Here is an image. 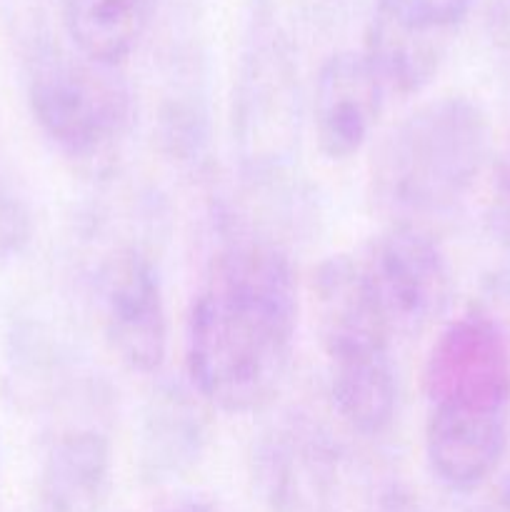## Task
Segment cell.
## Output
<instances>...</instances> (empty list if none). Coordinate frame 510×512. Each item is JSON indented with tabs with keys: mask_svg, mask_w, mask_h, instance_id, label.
<instances>
[{
	"mask_svg": "<svg viewBox=\"0 0 510 512\" xmlns=\"http://www.w3.org/2000/svg\"><path fill=\"white\" fill-rule=\"evenodd\" d=\"M385 88L363 53L343 50L320 65L313 90V130L328 160L360 153L378 125Z\"/></svg>",
	"mask_w": 510,
	"mask_h": 512,
	"instance_id": "cell-10",
	"label": "cell"
},
{
	"mask_svg": "<svg viewBox=\"0 0 510 512\" xmlns=\"http://www.w3.org/2000/svg\"><path fill=\"white\" fill-rule=\"evenodd\" d=\"M505 410L430 408L425 458L430 473L453 493H473L495 478L508 450Z\"/></svg>",
	"mask_w": 510,
	"mask_h": 512,
	"instance_id": "cell-11",
	"label": "cell"
},
{
	"mask_svg": "<svg viewBox=\"0 0 510 512\" xmlns=\"http://www.w3.org/2000/svg\"><path fill=\"white\" fill-rule=\"evenodd\" d=\"M383 3L395 8L398 13L408 15V18L453 33L463 23L465 15L470 13L475 0H383Z\"/></svg>",
	"mask_w": 510,
	"mask_h": 512,
	"instance_id": "cell-17",
	"label": "cell"
},
{
	"mask_svg": "<svg viewBox=\"0 0 510 512\" xmlns=\"http://www.w3.org/2000/svg\"><path fill=\"white\" fill-rule=\"evenodd\" d=\"M313 310L330 370L390 358V325L380 310L363 263L333 255L315 268Z\"/></svg>",
	"mask_w": 510,
	"mask_h": 512,
	"instance_id": "cell-9",
	"label": "cell"
},
{
	"mask_svg": "<svg viewBox=\"0 0 510 512\" xmlns=\"http://www.w3.org/2000/svg\"><path fill=\"white\" fill-rule=\"evenodd\" d=\"M360 263L393 338H418L448 313L453 270L438 240L420 225L393 223Z\"/></svg>",
	"mask_w": 510,
	"mask_h": 512,
	"instance_id": "cell-5",
	"label": "cell"
},
{
	"mask_svg": "<svg viewBox=\"0 0 510 512\" xmlns=\"http://www.w3.org/2000/svg\"><path fill=\"white\" fill-rule=\"evenodd\" d=\"M158 0H65L63 20L80 58L118 68L143 40Z\"/></svg>",
	"mask_w": 510,
	"mask_h": 512,
	"instance_id": "cell-15",
	"label": "cell"
},
{
	"mask_svg": "<svg viewBox=\"0 0 510 512\" xmlns=\"http://www.w3.org/2000/svg\"><path fill=\"white\" fill-rule=\"evenodd\" d=\"M375 512H430L415 495L405 490H390L375 505Z\"/></svg>",
	"mask_w": 510,
	"mask_h": 512,
	"instance_id": "cell-21",
	"label": "cell"
},
{
	"mask_svg": "<svg viewBox=\"0 0 510 512\" xmlns=\"http://www.w3.org/2000/svg\"><path fill=\"white\" fill-rule=\"evenodd\" d=\"M113 480L105 435L73 430L55 440L40 473V512H98Z\"/></svg>",
	"mask_w": 510,
	"mask_h": 512,
	"instance_id": "cell-14",
	"label": "cell"
},
{
	"mask_svg": "<svg viewBox=\"0 0 510 512\" xmlns=\"http://www.w3.org/2000/svg\"><path fill=\"white\" fill-rule=\"evenodd\" d=\"M30 235V220L15 195L0 185V258L18 253Z\"/></svg>",
	"mask_w": 510,
	"mask_h": 512,
	"instance_id": "cell-19",
	"label": "cell"
},
{
	"mask_svg": "<svg viewBox=\"0 0 510 512\" xmlns=\"http://www.w3.org/2000/svg\"><path fill=\"white\" fill-rule=\"evenodd\" d=\"M28 103L45 138L70 158H98L125 138L133 120L128 83L108 65L48 55L35 63Z\"/></svg>",
	"mask_w": 510,
	"mask_h": 512,
	"instance_id": "cell-3",
	"label": "cell"
},
{
	"mask_svg": "<svg viewBox=\"0 0 510 512\" xmlns=\"http://www.w3.org/2000/svg\"><path fill=\"white\" fill-rule=\"evenodd\" d=\"M298 280L283 250L240 240L220 250L185 333L190 388L215 410L248 415L273 403L293 358Z\"/></svg>",
	"mask_w": 510,
	"mask_h": 512,
	"instance_id": "cell-1",
	"label": "cell"
},
{
	"mask_svg": "<svg viewBox=\"0 0 510 512\" xmlns=\"http://www.w3.org/2000/svg\"><path fill=\"white\" fill-rule=\"evenodd\" d=\"M488 230L503 248H510V140L495 155L493 200L488 208Z\"/></svg>",
	"mask_w": 510,
	"mask_h": 512,
	"instance_id": "cell-18",
	"label": "cell"
},
{
	"mask_svg": "<svg viewBox=\"0 0 510 512\" xmlns=\"http://www.w3.org/2000/svg\"><path fill=\"white\" fill-rule=\"evenodd\" d=\"M430 408L510 413V343L493 318L470 313L450 323L425 363Z\"/></svg>",
	"mask_w": 510,
	"mask_h": 512,
	"instance_id": "cell-6",
	"label": "cell"
},
{
	"mask_svg": "<svg viewBox=\"0 0 510 512\" xmlns=\"http://www.w3.org/2000/svg\"><path fill=\"white\" fill-rule=\"evenodd\" d=\"M338 458L325 435L305 420L273 425L253 453L260 512H333Z\"/></svg>",
	"mask_w": 510,
	"mask_h": 512,
	"instance_id": "cell-8",
	"label": "cell"
},
{
	"mask_svg": "<svg viewBox=\"0 0 510 512\" xmlns=\"http://www.w3.org/2000/svg\"><path fill=\"white\" fill-rule=\"evenodd\" d=\"M488 512H510V473L505 475V478L500 480L498 488H495Z\"/></svg>",
	"mask_w": 510,
	"mask_h": 512,
	"instance_id": "cell-23",
	"label": "cell"
},
{
	"mask_svg": "<svg viewBox=\"0 0 510 512\" xmlns=\"http://www.w3.org/2000/svg\"><path fill=\"white\" fill-rule=\"evenodd\" d=\"M298 70L280 43H263L243 60L233 98V143L253 180H278L298 158Z\"/></svg>",
	"mask_w": 510,
	"mask_h": 512,
	"instance_id": "cell-4",
	"label": "cell"
},
{
	"mask_svg": "<svg viewBox=\"0 0 510 512\" xmlns=\"http://www.w3.org/2000/svg\"><path fill=\"white\" fill-rule=\"evenodd\" d=\"M163 512H228L220 508L218 503L208 498H198V495H180L165 505Z\"/></svg>",
	"mask_w": 510,
	"mask_h": 512,
	"instance_id": "cell-22",
	"label": "cell"
},
{
	"mask_svg": "<svg viewBox=\"0 0 510 512\" xmlns=\"http://www.w3.org/2000/svg\"><path fill=\"white\" fill-rule=\"evenodd\" d=\"M205 403L195 390L165 385L143 413L140 468L148 480H173L198 463L208 443Z\"/></svg>",
	"mask_w": 510,
	"mask_h": 512,
	"instance_id": "cell-13",
	"label": "cell"
},
{
	"mask_svg": "<svg viewBox=\"0 0 510 512\" xmlns=\"http://www.w3.org/2000/svg\"><path fill=\"white\" fill-rule=\"evenodd\" d=\"M448 40L450 30L420 23L378 0L365 30L363 55L385 93L408 98L433 83Z\"/></svg>",
	"mask_w": 510,
	"mask_h": 512,
	"instance_id": "cell-12",
	"label": "cell"
},
{
	"mask_svg": "<svg viewBox=\"0 0 510 512\" xmlns=\"http://www.w3.org/2000/svg\"><path fill=\"white\" fill-rule=\"evenodd\" d=\"M488 33L500 55L510 63V0H495L490 5Z\"/></svg>",
	"mask_w": 510,
	"mask_h": 512,
	"instance_id": "cell-20",
	"label": "cell"
},
{
	"mask_svg": "<svg viewBox=\"0 0 510 512\" xmlns=\"http://www.w3.org/2000/svg\"><path fill=\"white\" fill-rule=\"evenodd\" d=\"M100 323L110 350L133 373L153 375L168 358V310L158 270L148 255L123 248L98 278Z\"/></svg>",
	"mask_w": 510,
	"mask_h": 512,
	"instance_id": "cell-7",
	"label": "cell"
},
{
	"mask_svg": "<svg viewBox=\"0 0 510 512\" xmlns=\"http://www.w3.org/2000/svg\"><path fill=\"white\" fill-rule=\"evenodd\" d=\"M493 153L490 118L465 95H443L405 115L375 148L370 195L393 223L458 208Z\"/></svg>",
	"mask_w": 510,
	"mask_h": 512,
	"instance_id": "cell-2",
	"label": "cell"
},
{
	"mask_svg": "<svg viewBox=\"0 0 510 512\" xmlns=\"http://www.w3.org/2000/svg\"><path fill=\"white\" fill-rule=\"evenodd\" d=\"M330 398L340 418L360 435H380L390 428L398 405L393 360L345 365L330 370Z\"/></svg>",
	"mask_w": 510,
	"mask_h": 512,
	"instance_id": "cell-16",
	"label": "cell"
}]
</instances>
